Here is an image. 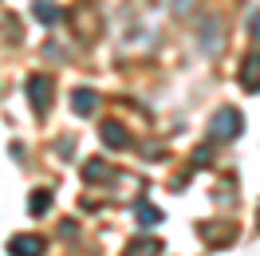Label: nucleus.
Wrapping results in <instances>:
<instances>
[{"instance_id":"7","label":"nucleus","mask_w":260,"mask_h":256,"mask_svg":"<svg viewBox=\"0 0 260 256\" xmlns=\"http://www.w3.org/2000/svg\"><path fill=\"white\" fill-rule=\"evenodd\" d=\"M197 233L209 240V244H221V240H233V237H237V229H233V225H225V229H213L209 221H201V225H197Z\"/></svg>"},{"instance_id":"11","label":"nucleus","mask_w":260,"mask_h":256,"mask_svg":"<svg viewBox=\"0 0 260 256\" xmlns=\"http://www.w3.org/2000/svg\"><path fill=\"white\" fill-rule=\"evenodd\" d=\"M32 12L40 16V24H55V20H59V8H55L51 0H36V4H32Z\"/></svg>"},{"instance_id":"5","label":"nucleus","mask_w":260,"mask_h":256,"mask_svg":"<svg viewBox=\"0 0 260 256\" xmlns=\"http://www.w3.org/2000/svg\"><path fill=\"white\" fill-rule=\"evenodd\" d=\"M95 107H99V95L91 91V87H79V91H71V111L79 114V118L95 114Z\"/></svg>"},{"instance_id":"10","label":"nucleus","mask_w":260,"mask_h":256,"mask_svg":"<svg viewBox=\"0 0 260 256\" xmlns=\"http://www.w3.org/2000/svg\"><path fill=\"white\" fill-rule=\"evenodd\" d=\"M83 177H87V181H111V177H114V170L107 166V162H87Z\"/></svg>"},{"instance_id":"2","label":"nucleus","mask_w":260,"mask_h":256,"mask_svg":"<svg viewBox=\"0 0 260 256\" xmlns=\"http://www.w3.org/2000/svg\"><path fill=\"white\" fill-rule=\"evenodd\" d=\"M51 75H32L28 79V99H32V107H36V114H48L51 111Z\"/></svg>"},{"instance_id":"13","label":"nucleus","mask_w":260,"mask_h":256,"mask_svg":"<svg viewBox=\"0 0 260 256\" xmlns=\"http://www.w3.org/2000/svg\"><path fill=\"white\" fill-rule=\"evenodd\" d=\"M205 166H209V146H201L193 154V170H205Z\"/></svg>"},{"instance_id":"12","label":"nucleus","mask_w":260,"mask_h":256,"mask_svg":"<svg viewBox=\"0 0 260 256\" xmlns=\"http://www.w3.org/2000/svg\"><path fill=\"white\" fill-rule=\"evenodd\" d=\"M162 252V240H134L126 248V256H158Z\"/></svg>"},{"instance_id":"14","label":"nucleus","mask_w":260,"mask_h":256,"mask_svg":"<svg viewBox=\"0 0 260 256\" xmlns=\"http://www.w3.org/2000/svg\"><path fill=\"white\" fill-rule=\"evenodd\" d=\"M248 28H252V36H260V8L252 12V20H248Z\"/></svg>"},{"instance_id":"9","label":"nucleus","mask_w":260,"mask_h":256,"mask_svg":"<svg viewBox=\"0 0 260 256\" xmlns=\"http://www.w3.org/2000/svg\"><path fill=\"white\" fill-rule=\"evenodd\" d=\"M134 213H138V225H142V229H150V225L162 221V209H154L150 201H138V205H134Z\"/></svg>"},{"instance_id":"4","label":"nucleus","mask_w":260,"mask_h":256,"mask_svg":"<svg viewBox=\"0 0 260 256\" xmlns=\"http://www.w3.org/2000/svg\"><path fill=\"white\" fill-rule=\"evenodd\" d=\"M99 138H103V146H111V150H126L130 130L122 126V122H103V126H99Z\"/></svg>"},{"instance_id":"8","label":"nucleus","mask_w":260,"mask_h":256,"mask_svg":"<svg viewBox=\"0 0 260 256\" xmlns=\"http://www.w3.org/2000/svg\"><path fill=\"white\" fill-rule=\"evenodd\" d=\"M48 209H51V189H36L32 197H28V213H32V217H44Z\"/></svg>"},{"instance_id":"3","label":"nucleus","mask_w":260,"mask_h":256,"mask_svg":"<svg viewBox=\"0 0 260 256\" xmlns=\"http://www.w3.org/2000/svg\"><path fill=\"white\" fill-rule=\"evenodd\" d=\"M44 237H36V233H16V237L8 240V256H44Z\"/></svg>"},{"instance_id":"6","label":"nucleus","mask_w":260,"mask_h":256,"mask_svg":"<svg viewBox=\"0 0 260 256\" xmlns=\"http://www.w3.org/2000/svg\"><path fill=\"white\" fill-rule=\"evenodd\" d=\"M237 79H241L244 91H252V95H256V91H260V55H248V59H244Z\"/></svg>"},{"instance_id":"1","label":"nucleus","mask_w":260,"mask_h":256,"mask_svg":"<svg viewBox=\"0 0 260 256\" xmlns=\"http://www.w3.org/2000/svg\"><path fill=\"white\" fill-rule=\"evenodd\" d=\"M241 111L237 107H225V111H217L213 114V122H209V138L213 142H233L237 134H241Z\"/></svg>"}]
</instances>
